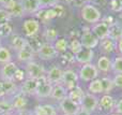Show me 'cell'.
Instances as JSON below:
<instances>
[{
    "instance_id": "cell-1",
    "label": "cell",
    "mask_w": 122,
    "mask_h": 115,
    "mask_svg": "<svg viewBox=\"0 0 122 115\" xmlns=\"http://www.w3.org/2000/svg\"><path fill=\"white\" fill-rule=\"evenodd\" d=\"M79 14L82 21L88 24H92V25L101 22L102 19V13L100 9L91 3H87L82 8H80Z\"/></svg>"
},
{
    "instance_id": "cell-2",
    "label": "cell",
    "mask_w": 122,
    "mask_h": 115,
    "mask_svg": "<svg viewBox=\"0 0 122 115\" xmlns=\"http://www.w3.org/2000/svg\"><path fill=\"white\" fill-rule=\"evenodd\" d=\"M24 70L26 72V77L27 79L39 80L46 75V69L44 68V66L41 62H38L36 60H31V61L25 64V69Z\"/></svg>"
},
{
    "instance_id": "cell-3",
    "label": "cell",
    "mask_w": 122,
    "mask_h": 115,
    "mask_svg": "<svg viewBox=\"0 0 122 115\" xmlns=\"http://www.w3.org/2000/svg\"><path fill=\"white\" fill-rule=\"evenodd\" d=\"M36 56L39 59L43 60V61H51L58 58L59 53L56 51L55 46L53 43H47L44 42L36 52Z\"/></svg>"
},
{
    "instance_id": "cell-4",
    "label": "cell",
    "mask_w": 122,
    "mask_h": 115,
    "mask_svg": "<svg viewBox=\"0 0 122 115\" xmlns=\"http://www.w3.org/2000/svg\"><path fill=\"white\" fill-rule=\"evenodd\" d=\"M23 31L26 39L38 38L41 31V23L36 18H27L23 22Z\"/></svg>"
},
{
    "instance_id": "cell-5",
    "label": "cell",
    "mask_w": 122,
    "mask_h": 115,
    "mask_svg": "<svg viewBox=\"0 0 122 115\" xmlns=\"http://www.w3.org/2000/svg\"><path fill=\"white\" fill-rule=\"evenodd\" d=\"M77 73H78L79 81L87 82V83H89V82L97 79V77H99V74H100L97 66L93 65L92 62H91V64L82 65V66L80 67V69L78 70Z\"/></svg>"
},
{
    "instance_id": "cell-6",
    "label": "cell",
    "mask_w": 122,
    "mask_h": 115,
    "mask_svg": "<svg viewBox=\"0 0 122 115\" xmlns=\"http://www.w3.org/2000/svg\"><path fill=\"white\" fill-rule=\"evenodd\" d=\"M79 77H78V73L74 71L73 69H65L63 70L62 80H61V84L66 88L67 90H71L75 87L79 86Z\"/></svg>"
},
{
    "instance_id": "cell-7",
    "label": "cell",
    "mask_w": 122,
    "mask_h": 115,
    "mask_svg": "<svg viewBox=\"0 0 122 115\" xmlns=\"http://www.w3.org/2000/svg\"><path fill=\"white\" fill-rule=\"evenodd\" d=\"M78 39H79L82 47H85V49H94L95 47L99 46L100 43V40L92 33L90 28H84Z\"/></svg>"
},
{
    "instance_id": "cell-8",
    "label": "cell",
    "mask_w": 122,
    "mask_h": 115,
    "mask_svg": "<svg viewBox=\"0 0 122 115\" xmlns=\"http://www.w3.org/2000/svg\"><path fill=\"white\" fill-rule=\"evenodd\" d=\"M79 110L80 105L69 97L58 102V112H60L62 115H76Z\"/></svg>"
},
{
    "instance_id": "cell-9",
    "label": "cell",
    "mask_w": 122,
    "mask_h": 115,
    "mask_svg": "<svg viewBox=\"0 0 122 115\" xmlns=\"http://www.w3.org/2000/svg\"><path fill=\"white\" fill-rule=\"evenodd\" d=\"M36 81H38V84H36V89L34 96L39 99L49 98L54 85L47 81L46 77H41V79L36 80Z\"/></svg>"
},
{
    "instance_id": "cell-10",
    "label": "cell",
    "mask_w": 122,
    "mask_h": 115,
    "mask_svg": "<svg viewBox=\"0 0 122 115\" xmlns=\"http://www.w3.org/2000/svg\"><path fill=\"white\" fill-rule=\"evenodd\" d=\"M80 109L86 111L87 113L91 114L94 113L97 110V107H99V98L94 95H91L89 93H86L84 99L80 102Z\"/></svg>"
},
{
    "instance_id": "cell-11",
    "label": "cell",
    "mask_w": 122,
    "mask_h": 115,
    "mask_svg": "<svg viewBox=\"0 0 122 115\" xmlns=\"http://www.w3.org/2000/svg\"><path fill=\"white\" fill-rule=\"evenodd\" d=\"M9 99H10L11 105H12V110L14 112L23 111V110L27 109L28 96L21 94L20 92H17L16 94H14L13 96L9 97Z\"/></svg>"
},
{
    "instance_id": "cell-12",
    "label": "cell",
    "mask_w": 122,
    "mask_h": 115,
    "mask_svg": "<svg viewBox=\"0 0 122 115\" xmlns=\"http://www.w3.org/2000/svg\"><path fill=\"white\" fill-rule=\"evenodd\" d=\"M17 69H18V67L14 61H10L8 64L2 65L1 68H0V80L3 82L13 81Z\"/></svg>"
},
{
    "instance_id": "cell-13",
    "label": "cell",
    "mask_w": 122,
    "mask_h": 115,
    "mask_svg": "<svg viewBox=\"0 0 122 115\" xmlns=\"http://www.w3.org/2000/svg\"><path fill=\"white\" fill-rule=\"evenodd\" d=\"M62 74H63V69L59 65H54L51 68L46 70V79L53 85H57L61 84V80H62Z\"/></svg>"
},
{
    "instance_id": "cell-14",
    "label": "cell",
    "mask_w": 122,
    "mask_h": 115,
    "mask_svg": "<svg viewBox=\"0 0 122 115\" xmlns=\"http://www.w3.org/2000/svg\"><path fill=\"white\" fill-rule=\"evenodd\" d=\"M36 54V51L33 49V47L27 42V44L24 47H21L18 52H16V58L18 61L24 62V64H27V62L34 60Z\"/></svg>"
},
{
    "instance_id": "cell-15",
    "label": "cell",
    "mask_w": 122,
    "mask_h": 115,
    "mask_svg": "<svg viewBox=\"0 0 122 115\" xmlns=\"http://www.w3.org/2000/svg\"><path fill=\"white\" fill-rule=\"evenodd\" d=\"M115 105H116V100L110 94H104L101 98L99 99V107L97 110L101 112H107V113H112L115 111Z\"/></svg>"
},
{
    "instance_id": "cell-16",
    "label": "cell",
    "mask_w": 122,
    "mask_h": 115,
    "mask_svg": "<svg viewBox=\"0 0 122 115\" xmlns=\"http://www.w3.org/2000/svg\"><path fill=\"white\" fill-rule=\"evenodd\" d=\"M9 12V14L11 15V17L13 18H20L26 15L25 9H24L23 2L21 0H14V2L8 5L6 8H4Z\"/></svg>"
},
{
    "instance_id": "cell-17",
    "label": "cell",
    "mask_w": 122,
    "mask_h": 115,
    "mask_svg": "<svg viewBox=\"0 0 122 115\" xmlns=\"http://www.w3.org/2000/svg\"><path fill=\"white\" fill-rule=\"evenodd\" d=\"M36 84L38 81L33 79H26L24 82H21L18 86V92L26 96H34L36 89Z\"/></svg>"
},
{
    "instance_id": "cell-18",
    "label": "cell",
    "mask_w": 122,
    "mask_h": 115,
    "mask_svg": "<svg viewBox=\"0 0 122 115\" xmlns=\"http://www.w3.org/2000/svg\"><path fill=\"white\" fill-rule=\"evenodd\" d=\"M109 29H110L109 26H107L105 23H103L102 21L99 22V23H97V24H94V25L91 27V31H92V33L94 34V36L97 37L100 41L108 38Z\"/></svg>"
},
{
    "instance_id": "cell-19",
    "label": "cell",
    "mask_w": 122,
    "mask_h": 115,
    "mask_svg": "<svg viewBox=\"0 0 122 115\" xmlns=\"http://www.w3.org/2000/svg\"><path fill=\"white\" fill-rule=\"evenodd\" d=\"M75 61L78 62L79 65H86V64H91V61L93 60L94 58V51L93 49H85L82 47V49L77 53L75 56Z\"/></svg>"
},
{
    "instance_id": "cell-20",
    "label": "cell",
    "mask_w": 122,
    "mask_h": 115,
    "mask_svg": "<svg viewBox=\"0 0 122 115\" xmlns=\"http://www.w3.org/2000/svg\"><path fill=\"white\" fill-rule=\"evenodd\" d=\"M33 115H58V109L55 105L51 103H44V104H38L32 110Z\"/></svg>"
},
{
    "instance_id": "cell-21",
    "label": "cell",
    "mask_w": 122,
    "mask_h": 115,
    "mask_svg": "<svg viewBox=\"0 0 122 115\" xmlns=\"http://www.w3.org/2000/svg\"><path fill=\"white\" fill-rule=\"evenodd\" d=\"M95 66H97L99 72L104 73V74H108L112 71V59L107 55H102L97 58Z\"/></svg>"
},
{
    "instance_id": "cell-22",
    "label": "cell",
    "mask_w": 122,
    "mask_h": 115,
    "mask_svg": "<svg viewBox=\"0 0 122 115\" xmlns=\"http://www.w3.org/2000/svg\"><path fill=\"white\" fill-rule=\"evenodd\" d=\"M9 39H10L11 47H12V49L15 52V53L18 52L21 47L25 46L28 42L27 39H26L25 37H23L21 34H19V33H13Z\"/></svg>"
},
{
    "instance_id": "cell-23",
    "label": "cell",
    "mask_w": 122,
    "mask_h": 115,
    "mask_svg": "<svg viewBox=\"0 0 122 115\" xmlns=\"http://www.w3.org/2000/svg\"><path fill=\"white\" fill-rule=\"evenodd\" d=\"M67 97V89L62 85V84H57V85L53 86V90H51V97L53 100L60 102L61 100H63L64 98Z\"/></svg>"
},
{
    "instance_id": "cell-24",
    "label": "cell",
    "mask_w": 122,
    "mask_h": 115,
    "mask_svg": "<svg viewBox=\"0 0 122 115\" xmlns=\"http://www.w3.org/2000/svg\"><path fill=\"white\" fill-rule=\"evenodd\" d=\"M36 18H39L38 21L40 22L41 24H48L51 23V21L56 18V15L54 13L53 9L49 8V9H41L38 13H36Z\"/></svg>"
},
{
    "instance_id": "cell-25",
    "label": "cell",
    "mask_w": 122,
    "mask_h": 115,
    "mask_svg": "<svg viewBox=\"0 0 122 115\" xmlns=\"http://www.w3.org/2000/svg\"><path fill=\"white\" fill-rule=\"evenodd\" d=\"M25 13L28 15H34L41 10V4L39 0H21Z\"/></svg>"
},
{
    "instance_id": "cell-26",
    "label": "cell",
    "mask_w": 122,
    "mask_h": 115,
    "mask_svg": "<svg viewBox=\"0 0 122 115\" xmlns=\"http://www.w3.org/2000/svg\"><path fill=\"white\" fill-rule=\"evenodd\" d=\"M99 46L104 55H108V54L112 53L115 49H117V42L112 41V39H109V38H106V39H104V40L100 41Z\"/></svg>"
},
{
    "instance_id": "cell-27",
    "label": "cell",
    "mask_w": 122,
    "mask_h": 115,
    "mask_svg": "<svg viewBox=\"0 0 122 115\" xmlns=\"http://www.w3.org/2000/svg\"><path fill=\"white\" fill-rule=\"evenodd\" d=\"M87 93L91 95H94V96H97V95H102L104 94L103 92V85H102V81L101 79H95L93 81L89 82L88 87H87Z\"/></svg>"
},
{
    "instance_id": "cell-28",
    "label": "cell",
    "mask_w": 122,
    "mask_h": 115,
    "mask_svg": "<svg viewBox=\"0 0 122 115\" xmlns=\"http://www.w3.org/2000/svg\"><path fill=\"white\" fill-rule=\"evenodd\" d=\"M85 95H86V92H85L80 86L73 88V89H71V90H67V97H69L70 99H72L73 101H75L76 103H78V104H80V102H81V100L84 99Z\"/></svg>"
},
{
    "instance_id": "cell-29",
    "label": "cell",
    "mask_w": 122,
    "mask_h": 115,
    "mask_svg": "<svg viewBox=\"0 0 122 115\" xmlns=\"http://www.w3.org/2000/svg\"><path fill=\"white\" fill-rule=\"evenodd\" d=\"M42 37L47 43H54L59 38V32L56 28L46 27L44 29V31L42 32Z\"/></svg>"
},
{
    "instance_id": "cell-30",
    "label": "cell",
    "mask_w": 122,
    "mask_h": 115,
    "mask_svg": "<svg viewBox=\"0 0 122 115\" xmlns=\"http://www.w3.org/2000/svg\"><path fill=\"white\" fill-rule=\"evenodd\" d=\"M10 61H13L12 52L9 47L1 45L0 46V65L2 66V65L8 64Z\"/></svg>"
},
{
    "instance_id": "cell-31",
    "label": "cell",
    "mask_w": 122,
    "mask_h": 115,
    "mask_svg": "<svg viewBox=\"0 0 122 115\" xmlns=\"http://www.w3.org/2000/svg\"><path fill=\"white\" fill-rule=\"evenodd\" d=\"M108 38L112 39V40L115 41V42H118V41L122 38V25L117 23L115 26L110 27Z\"/></svg>"
},
{
    "instance_id": "cell-32",
    "label": "cell",
    "mask_w": 122,
    "mask_h": 115,
    "mask_svg": "<svg viewBox=\"0 0 122 115\" xmlns=\"http://www.w3.org/2000/svg\"><path fill=\"white\" fill-rule=\"evenodd\" d=\"M3 89H4V97H11L18 92V85L15 82H3Z\"/></svg>"
},
{
    "instance_id": "cell-33",
    "label": "cell",
    "mask_w": 122,
    "mask_h": 115,
    "mask_svg": "<svg viewBox=\"0 0 122 115\" xmlns=\"http://www.w3.org/2000/svg\"><path fill=\"white\" fill-rule=\"evenodd\" d=\"M55 46L56 51L59 54H63L65 52H67V47H69V41L65 38H58L55 42L53 43Z\"/></svg>"
},
{
    "instance_id": "cell-34",
    "label": "cell",
    "mask_w": 122,
    "mask_h": 115,
    "mask_svg": "<svg viewBox=\"0 0 122 115\" xmlns=\"http://www.w3.org/2000/svg\"><path fill=\"white\" fill-rule=\"evenodd\" d=\"M82 49V45L80 43L79 39L78 38H73L71 41H69V47H67V51L71 54H73L74 56L77 53H79Z\"/></svg>"
},
{
    "instance_id": "cell-35",
    "label": "cell",
    "mask_w": 122,
    "mask_h": 115,
    "mask_svg": "<svg viewBox=\"0 0 122 115\" xmlns=\"http://www.w3.org/2000/svg\"><path fill=\"white\" fill-rule=\"evenodd\" d=\"M101 81H102V85H103L104 94H109L115 88L114 82H112V77H108V75L107 77H101Z\"/></svg>"
},
{
    "instance_id": "cell-36",
    "label": "cell",
    "mask_w": 122,
    "mask_h": 115,
    "mask_svg": "<svg viewBox=\"0 0 122 115\" xmlns=\"http://www.w3.org/2000/svg\"><path fill=\"white\" fill-rule=\"evenodd\" d=\"M13 32V26L11 25V23H6V24H2L0 25V38H10Z\"/></svg>"
},
{
    "instance_id": "cell-37",
    "label": "cell",
    "mask_w": 122,
    "mask_h": 115,
    "mask_svg": "<svg viewBox=\"0 0 122 115\" xmlns=\"http://www.w3.org/2000/svg\"><path fill=\"white\" fill-rule=\"evenodd\" d=\"M112 71L115 74H122V56H118L112 60Z\"/></svg>"
},
{
    "instance_id": "cell-38",
    "label": "cell",
    "mask_w": 122,
    "mask_h": 115,
    "mask_svg": "<svg viewBox=\"0 0 122 115\" xmlns=\"http://www.w3.org/2000/svg\"><path fill=\"white\" fill-rule=\"evenodd\" d=\"M108 8L114 13H121L122 12V2L120 0H109Z\"/></svg>"
},
{
    "instance_id": "cell-39",
    "label": "cell",
    "mask_w": 122,
    "mask_h": 115,
    "mask_svg": "<svg viewBox=\"0 0 122 115\" xmlns=\"http://www.w3.org/2000/svg\"><path fill=\"white\" fill-rule=\"evenodd\" d=\"M11 21H12V17L9 14V12L4 8L0 6V25L6 24V23H11Z\"/></svg>"
},
{
    "instance_id": "cell-40",
    "label": "cell",
    "mask_w": 122,
    "mask_h": 115,
    "mask_svg": "<svg viewBox=\"0 0 122 115\" xmlns=\"http://www.w3.org/2000/svg\"><path fill=\"white\" fill-rule=\"evenodd\" d=\"M51 9H53L54 13H55V15H56V18H61V17H63L65 15V9L62 3L56 4V5H54Z\"/></svg>"
},
{
    "instance_id": "cell-41",
    "label": "cell",
    "mask_w": 122,
    "mask_h": 115,
    "mask_svg": "<svg viewBox=\"0 0 122 115\" xmlns=\"http://www.w3.org/2000/svg\"><path fill=\"white\" fill-rule=\"evenodd\" d=\"M41 4V9H49L58 3H61L60 0H39Z\"/></svg>"
},
{
    "instance_id": "cell-42",
    "label": "cell",
    "mask_w": 122,
    "mask_h": 115,
    "mask_svg": "<svg viewBox=\"0 0 122 115\" xmlns=\"http://www.w3.org/2000/svg\"><path fill=\"white\" fill-rule=\"evenodd\" d=\"M27 79L26 77V72L25 70H23V69H17L16 72H15V75H14V80L13 81L15 82V83H17V82H19V83H21V82H24L25 80Z\"/></svg>"
},
{
    "instance_id": "cell-43",
    "label": "cell",
    "mask_w": 122,
    "mask_h": 115,
    "mask_svg": "<svg viewBox=\"0 0 122 115\" xmlns=\"http://www.w3.org/2000/svg\"><path fill=\"white\" fill-rule=\"evenodd\" d=\"M103 23H105L107 26H109V27H112V26H115L118 22H117V19L115 18L112 15H106V16H104V17H102V19H101Z\"/></svg>"
},
{
    "instance_id": "cell-44",
    "label": "cell",
    "mask_w": 122,
    "mask_h": 115,
    "mask_svg": "<svg viewBox=\"0 0 122 115\" xmlns=\"http://www.w3.org/2000/svg\"><path fill=\"white\" fill-rule=\"evenodd\" d=\"M112 82L115 87L122 88V74H115L112 77Z\"/></svg>"
},
{
    "instance_id": "cell-45",
    "label": "cell",
    "mask_w": 122,
    "mask_h": 115,
    "mask_svg": "<svg viewBox=\"0 0 122 115\" xmlns=\"http://www.w3.org/2000/svg\"><path fill=\"white\" fill-rule=\"evenodd\" d=\"M115 112L118 114L122 115V97L118 101H116V105H115Z\"/></svg>"
},
{
    "instance_id": "cell-46",
    "label": "cell",
    "mask_w": 122,
    "mask_h": 115,
    "mask_svg": "<svg viewBox=\"0 0 122 115\" xmlns=\"http://www.w3.org/2000/svg\"><path fill=\"white\" fill-rule=\"evenodd\" d=\"M14 115H33V112L31 110H23V111L14 112Z\"/></svg>"
},
{
    "instance_id": "cell-47",
    "label": "cell",
    "mask_w": 122,
    "mask_h": 115,
    "mask_svg": "<svg viewBox=\"0 0 122 115\" xmlns=\"http://www.w3.org/2000/svg\"><path fill=\"white\" fill-rule=\"evenodd\" d=\"M12 2H14V0H0V6L1 8H6Z\"/></svg>"
},
{
    "instance_id": "cell-48",
    "label": "cell",
    "mask_w": 122,
    "mask_h": 115,
    "mask_svg": "<svg viewBox=\"0 0 122 115\" xmlns=\"http://www.w3.org/2000/svg\"><path fill=\"white\" fill-rule=\"evenodd\" d=\"M117 49H118V52L120 53V55L122 56V38L118 41V42H117Z\"/></svg>"
},
{
    "instance_id": "cell-49",
    "label": "cell",
    "mask_w": 122,
    "mask_h": 115,
    "mask_svg": "<svg viewBox=\"0 0 122 115\" xmlns=\"http://www.w3.org/2000/svg\"><path fill=\"white\" fill-rule=\"evenodd\" d=\"M4 97V89H3V81L0 80V99Z\"/></svg>"
},
{
    "instance_id": "cell-50",
    "label": "cell",
    "mask_w": 122,
    "mask_h": 115,
    "mask_svg": "<svg viewBox=\"0 0 122 115\" xmlns=\"http://www.w3.org/2000/svg\"><path fill=\"white\" fill-rule=\"evenodd\" d=\"M76 115H91V114H89V113H87L86 111H84V110H81L80 109L79 111H78V113L76 114Z\"/></svg>"
},
{
    "instance_id": "cell-51",
    "label": "cell",
    "mask_w": 122,
    "mask_h": 115,
    "mask_svg": "<svg viewBox=\"0 0 122 115\" xmlns=\"http://www.w3.org/2000/svg\"><path fill=\"white\" fill-rule=\"evenodd\" d=\"M75 0H62V2H64L65 4H73V2Z\"/></svg>"
},
{
    "instance_id": "cell-52",
    "label": "cell",
    "mask_w": 122,
    "mask_h": 115,
    "mask_svg": "<svg viewBox=\"0 0 122 115\" xmlns=\"http://www.w3.org/2000/svg\"><path fill=\"white\" fill-rule=\"evenodd\" d=\"M0 115H14V112H9V113H2Z\"/></svg>"
},
{
    "instance_id": "cell-53",
    "label": "cell",
    "mask_w": 122,
    "mask_h": 115,
    "mask_svg": "<svg viewBox=\"0 0 122 115\" xmlns=\"http://www.w3.org/2000/svg\"><path fill=\"white\" fill-rule=\"evenodd\" d=\"M119 18H120V21L122 22V12H121V13H119Z\"/></svg>"
},
{
    "instance_id": "cell-54",
    "label": "cell",
    "mask_w": 122,
    "mask_h": 115,
    "mask_svg": "<svg viewBox=\"0 0 122 115\" xmlns=\"http://www.w3.org/2000/svg\"><path fill=\"white\" fill-rule=\"evenodd\" d=\"M108 115H120V114L116 113V112H112V113H110V114H108Z\"/></svg>"
},
{
    "instance_id": "cell-55",
    "label": "cell",
    "mask_w": 122,
    "mask_h": 115,
    "mask_svg": "<svg viewBox=\"0 0 122 115\" xmlns=\"http://www.w3.org/2000/svg\"><path fill=\"white\" fill-rule=\"evenodd\" d=\"M1 45H2V39L0 38V46H1Z\"/></svg>"
},
{
    "instance_id": "cell-56",
    "label": "cell",
    "mask_w": 122,
    "mask_h": 115,
    "mask_svg": "<svg viewBox=\"0 0 122 115\" xmlns=\"http://www.w3.org/2000/svg\"><path fill=\"white\" fill-rule=\"evenodd\" d=\"M97 2H103V1H105V0H97Z\"/></svg>"
},
{
    "instance_id": "cell-57",
    "label": "cell",
    "mask_w": 122,
    "mask_h": 115,
    "mask_svg": "<svg viewBox=\"0 0 122 115\" xmlns=\"http://www.w3.org/2000/svg\"><path fill=\"white\" fill-rule=\"evenodd\" d=\"M120 1H121V2H122V0H120Z\"/></svg>"
}]
</instances>
